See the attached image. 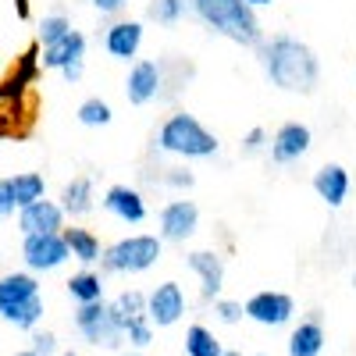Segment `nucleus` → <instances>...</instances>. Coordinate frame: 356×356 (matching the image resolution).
<instances>
[{
  "label": "nucleus",
  "instance_id": "obj_38",
  "mask_svg": "<svg viewBox=\"0 0 356 356\" xmlns=\"http://www.w3.org/2000/svg\"><path fill=\"white\" fill-rule=\"evenodd\" d=\"M57 356H79V353L75 349H65V353H57Z\"/></svg>",
  "mask_w": 356,
  "mask_h": 356
},
{
  "label": "nucleus",
  "instance_id": "obj_23",
  "mask_svg": "<svg viewBox=\"0 0 356 356\" xmlns=\"http://www.w3.org/2000/svg\"><path fill=\"white\" fill-rule=\"evenodd\" d=\"M11 182V196H15V207L22 211V207L36 203V200H47V182L40 171H22L15 178H8Z\"/></svg>",
  "mask_w": 356,
  "mask_h": 356
},
{
  "label": "nucleus",
  "instance_id": "obj_2",
  "mask_svg": "<svg viewBox=\"0 0 356 356\" xmlns=\"http://www.w3.org/2000/svg\"><path fill=\"white\" fill-rule=\"evenodd\" d=\"M193 15L211 29V33L239 43V47H260L264 43L260 18L246 0H193Z\"/></svg>",
  "mask_w": 356,
  "mask_h": 356
},
{
  "label": "nucleus",
  "instance_id": "obj_19",
  "mask_svg": "<svg viewBox=\"0 0 356 356\" xmlns=\"http://www.w3.org/2000/svg\"><path fill=\"white\" fill-rule=\"evenodd\" d=\"M82 61H86V36L79 33V29H72L61 43L47 47L43 57H40V65H43V68H54V72H65V68L82 65Z\"/></svg>",
  "mask_w": 356,
  "mask_h": 356
},
{
  "label": "nucleus",
  "instance_id": "obj_21",
  "mask_svg": "<svg viewBox=\"0 0 356 356\" xmlns=\"http://www.w3.org/2000/svg\"><path fill=\"white\" fill-rule=\"evenodd\" d=\"M68 296L79 303V307H89V303H104V278L97 271L82 267L79 275L68 278Z\"/></svg>",
  "mask_w": 356,
  "mask_h": 356
},
{
  "label": "nucleus",
  "instance_id": "obj_32",
  "mask_svg": "<svg viewBox=\"0 0 356 356\" xmlns=\"http://www.w3.org/2000/svg\"><path fill=\"white\" fill-rule=\"evenodd\" d=\"M264 146H271V136H267V129H250L246 136H243V154L246 157H253V154H260L264 150Z\"/></svg>",
  "mask_w": 356,
  "mask_h": 356
},
{
  "label": "nucleus",
  "instance_id": "obj_13",
  "mask_svg": "<svg viewBox=\"0 0 356 356\" xmlns=\"http://www.w3.org/2000/svg\"><path fill=\"white\" fill-rule=\"evenodd\" d=\"M143 22L136 18H118L107 25V33H104V50L114 57V61H132L136 65V54L143 47Z\"/></svg>",
  "mask_w": 356,
  "mask_h": 356
},
{
  "label": "nucleus",
  "instance_id": "obj_16",
  "mask_svg": "<svg viewBox=\"0 0 356 356\" xmlns=\"http://www.w3.org/2000/svg\"><path fill=\"white\" fill-rule=\"evenodd\" d=\"M104 211L125 225H143L146 221V200L136 186H111L104 193Z\"/></svg>",
  "mask_w": 356,
  "mask_h": 356
},
{
  "label": "nucleus",
  "instance_id": "obj_22",
  "mask_svg": "<svg viewBox=\"0 0 356 356\" xmlns=\"http://www.w3.org/2000/svg\"><path fill=\"white\" fill-rule=\"evenodd\" d=\"M61 211L72 218H82L93 211V182L89 178H72V182L61 189Z\"/></svg>",
  "mask_w": 356,
  "mask_h": 356
},
{
  "label": "nucleus",
  "instance_id": "obj_4",
  "mask_svg": "<svg viewBox=\"0 0 356 356\" xmlns=\"http://www.w3.org/2000/svg\"><path fill=\"white\" fill-rule=\"evenodd\" d=\"M125 324H129V317L107 300L75 310V332L97 349H122L125 346Z\"/></svg>",
  "mask_w": 356,
  "mask_h": 356
},
{
  "label": "nucleus",
  "instance_id": "obj_3",
  "mask_svg": "<svg viewBox=\"0 0 356 356\" xmlns=\"http://www.w3.org/2000/svg\"><path fill=\"white\" fill-rule=\"evenodd\" d=\"M154 146L164 154L186 157V161H207V157H218V150H221L218 136L189 111H171L164 118V125L157 129Z\"/></svg>",
  "mask_w": 356,
  "mask_h": 356
},
{
  "label": "nucleus",
  "instance_id": "obj_18",
  "mask_svg": "<svg viewBox=\"0 0 356 356\" xmlns=\"http://www.w3.org/2000/svg\"><path fill=\"white\" fill-rule=\"evenodd\" d=\"M314 193H317V200L328 203L332 211H339L349 196V171L342 164H321L314 171Z\"/></svg>",
  "mask_w": 356,
  "mask_h": 356
},
{
  "label": "nucleus",
  "instance_id": "obj_24",
  "mask_svg": "<svg viewBox=\"0 0 356 356\" xmlns=\"http://www.w3.org/2000/svg\"><path fill=\"white\" fill-rule=\"evenodd\" d=\"M182 349H186V356H221L225 353L221 339L207 328V324H189L186 339H182Z\"/></svg>",
  "mask_w": 356,
  "mask_h": 356
},
{
  "label": "nucleus",
  "instance_id": "obj_5",
  "mask_svg": "<svg viewBox=\"0 0 356 356\" xmlns=\"http://www.w3.org/2000/svg\"><path fill=\"white\" fill-rule=\"evenodd\" d=\"M164 243L161 235H129V239H118L114 246L104 250L100 267L107 275H143L161 260Z\"/></svg>",
  "mask_w": 356,
  "mask_h": 356
},
{
  "label": "nucleus",
  "instance_id": "obj_33",
  "mask_svg": "<svg viewBox=\"0 0 356 356\" xmlns=\"http://www.w3.org/2000/svg\"><path fill=\"white\" fill-rule=\"evenodd\" d=\"M164 182H168V186H175V189H193V186H196V175H193V171H186V168H168Z\"/></svg>",
  "mask_w": 356,
  "mask_h": 356
},
{
  "label": "nucleus",
  "instance_id": "obj_11",
  "mask_svg": "<svg viewBox=\"0 0 356 356\" xmlns=\"http://www.w3.org/2000/svg\"><path fill=\"white\" fill-rule=\"evenodd\" d=\"M310 146H314V132H310V125H303V122H285L275 136H271V161L275 164H296L300 157H307L310 154Z\"/></svg>",
  "mask_w": 356,
  "mask_h": 356
},
{
  "label": "nucleus",
  "instance_id": "obj_8",
  "mask_svg": "<svg viewBox=\"0 0 356 356\" xmlns=\"http://www.w3.org/2000/svg\"><path fill=\"white\" fill-rule=\"evenodd\" d=\"M157 235L161 243H186L196 235L200 228V207L193 200H171L161 207V218H157Z\"/></svg>",
  "mask_w": 356,
  "mask_h": 356
},
{
  "label": "nucleus",
  "instance_id": "obj_29",
  "mask_svg": "<svg viewBox=\"0 0 356 356\" xmlns=\"http://www.w3.org/2000/svg\"><path fill=\"white\" fill-rule=\"evenodd\" d=\"M114 307L122 310L125 317H143V314H146V296H143L139 289H125V292L114 300Z\"/></svg>",
  "mask_w": 356,
  "mask_h": 356
},
{
  "label": "nucleus",
  "instance_id": "obj_9",
  "mask_svg": "<svg viewBox=\"0 0 356 356\" xmlns=\"http://www.w3.org/2000/svg\"><path fill=\"white\" fill-rule=\"evenodd\" d=\"M186 292L178 282H161L150 296H146V317L154 328H175L186 317Z\"/></svg>",
  "mask_w": 356,
  "mask_h": 356
},
{
  "label": "nucleus",
  "instance_id": "obj_41",
  "mask_svg": "<svg viewBox=\"0 0 356 356\" xmlns=\"http://www.w3.org/2000/svg\"><path fill=\"white\" fill-rule=\"evenodd\" d=\"M18 356H36V353H33V349H22V353H18Z\"/></svg>",
  "mask_w": 356,
  "mask_h": 356
},
{
  "label": "nucleus",
  "instance_id": "obj_25",
  "mask_svg": "<svg viewBox=\"0 0 356 356\" xmlns=\"http://www.w3.org/2000/svg\"><path fill=\"white\" fill-rule=\"evenodd\" d=\"M68 33H72V18H68L65 11H54V15H43V18H40V25H36V43L47 50V47H54V43H61Z\"/></svg>",
  "mask_w": 356,
  "mask_h": 356
},
{
  "label": "nucleus",
  "instance_id": "obj_10",
  "mask_svg": "<svg viewBox=\"0 0 356 356\" xmlns=\"http://www.w3.org/2000/svg\"><path fill=\"white\" fill-rule=\"evenodd\" d=\"M164 93V68L161 61H150V57H139V61L129 68L125 79V97L132 107H146L150 100H161Z\"/></svg>",
  "mask_w": 356,
  "mask_h": 356
},
{
  "label": "nucleus",
  "instance_id": "obj_14",
  "mask_svg": "<svg viewBox=\"0 0 356 356\" xmlns=\"http://www.w3.org/2000/svg\"><path fill=\"white\" fill-rule=\"evenodd\" d=\"M18 232L22 235H54L65 232V211L54 200H36L18 211Z\"/></svg>",
  "mask_w": 356,
  "mask_h": 356
},
{
  "label": "nucleus",
  "instance_id": "obj_28",
  "mask_svg": "<svg viewBox=\"0 0 356 356\" xmlns=\"http://www.w3.org/2000/svg\"><path fill=\"white\" fill-rule=\"evenodd\" d=\"M154 324H150V317H129V324H125V342L136 349V353H143V349H150L154 346Z\"/></svg>",
  "mask_w": 356,
  "mask_h": 356
},
{
  "label": "nucleus",
  "instance_id": "obj_27",
  "mask_svg": "<svg viewBox=\"0 0 356 356\" xmlns=\"http://www.w3.org/2000/svg\"><path fill=\"white\" fill-rule=\"evenodd\" d=\"M75 118H79V125H86V129H104V125H111V122H114V111H111V104H107V100L89 97V100H82V104H79Z\"/></svg>",
  "mask_w": 356,
  "mask_h": 356
},
{
  "label": "nucleus",
  "instance_id": "obj_1",
  "mask_svg": "<svg viewBox=\"0 0 356 356\" xmlns=\"http://www.w3.org/2000/svg\"><path fill=\"white\" fill-rule=\"evenodd\" d=\"M260 65H264V75L271 86H278L282 93H300V97H310L317 82H321V61L317 54L289 33L282 36H271L260 43Z\"/></svg>",
  "mask_w": 356,
  "mask_h": 356
},
{
  "label": "nucleus",
  "instance_id": "obj_37",
  "mask_svg": "<svg viewBox=\"0 0 356 356\" xmlns=\"http://www.w3.org/2000/svg\"><path fill=\"white\" fill-rule=\"evenodd\" d=\"M246 4H250V8L257 11V8H271V4H275V0H246Z\"/></svg>",
  "mask_w": 356,
  "mask_h": 356
},
{
  "label": "nucleus",
  "instance_id": "obj_39",
  "mask_svg": "<svg viewBox=\"0 0 356 356\" xmlns=\"http://www.w3.org/2000/svg\"><path fill=\"white\" fill-rule=\"evenodd\" d=\"M221 356H243V353H235V349H225V353H221Z\"/></svg>",
  "mask_w": 356,
  "mask_h": 356
},
{
  "label": "nucleus",
  "instance_id": "obj_12",
  "mask_svg": "<svg viewBox=\"0 0 356 356\" xmlns=\"http://www.w3.org/2000/svg\"><path fill=\"white\" fill-rule=\"evenodd\" d=\"M40 282L33 271H11V275H0V317H11L15 310H22L25 303L40 300Z\"/></svg>",
  "mask_w": 356,
  "mask_h": 356
},
{
  "label": "nucleus",
  "instance_id": "obj_7",
  "mask_svg": "<svg viewBox=\"0 0 356 356\" xmlns=\"http://www.w3.org/2000/svg\"><path fill=\"white\" fill-rule=\"evenodd\" d=\"M68 243H65V235L61 232H54V235H25V243H22V260L29 271H57L65 260H68Z\"/></svg>",
  "mask_w": 356,
  "mask_h": 356
},
{
  "label": "nucleus",
  "instance_id": "obj_17",
  "mask_svg": "<svg viewBox=\"0 0 356 356\" xmlns=\"http://www.w3.org/2000/svg\"><path fill=\"white\" fill-rule=\"evenodd\" d=\"M324 342H328V335H324V324H321V310H310L292 328L285 349H289V356H321L324 353Z\"/></svg>",
  "mask_w": 356,
  "mask_h": 356
},
{
  "label": "nucleus",
  "instance_id": "obj_20",
  "mask_svg": "<svg viewBox=\"0 0 356 356\" xmlns=\"http://www.w3.org/2000/svg\"><path fill=\"white\" fill-rule=\"evenodd\" d=\"M65 235V243H68V253L82 264V267H89V264H97L100 257H104V250H100V239H97V235L93 232H89V228H65L61 232Z\"/></svg>",
  "mask_w": 356,
  "mask_h": 356
},
{
  "label": "nucleus",
  "instance_id": "obj_6",
  "mask_svg": "<svg viewBox=\"0 0 356 356\" xmlns=\"http://www.w3.org/2000/svg\"><path fill=\"white\" fill-rule=\"evenodd\" d=\"M246 317L260 328H285V324L296 317V300L289 292H278V289H264V292H253L250 300L243 303Z\"/></svg>",
  "mask_w": 356,
  "mask_h": 356
},
{
  "label": "nucleus",
  "instance_id": "obj_42",
  "mask_svg": "<svg viewBox=\"0 0 356 356\" xmlns=\"http://www.w3.org/2000/svg\"><path fill=\"white\" fill-rule=\"evenodd\" d=\"M353 289H356V271H353Z\"/></svg>",
  "mask_w": 356,
  "mask_h": 356
},
{
  "label": "nucleus",
  "instance_id": "obj_26",
  "mask_svg": "<svg viewBox=\"0 0 356 356\" xmlns=\"http://www.w3.org/2000/svg\"><path fill=\"white\" fill-rule=\"evenodd\" d=\"M189 11H193V0H150V4H146V18L157 22V25H175Z\"/></svg>",
  "mask_w": 356,
  "mask_h": 356
},
{
  "label": "nucleus",
  "instance_id": "obj_15",
  "mask_svg": "<svg viewBox=\"0 0 356 356\" xmlns=\"http://www.w3.org/2000/svg\"><path fill=\"white\" fill-rule=\"evenodd\" d=\"M186 267L200 278V292L203 300H221V289H225V260L214 250H193L186 257Z\"/></svg>",
  "mask_w": 356,
  "mask_h": 356
},
{
  "label": "nucleus",
  "instance_id": "obj_34",
  "mask_svg": "<svg viewBox=\"0 0 356 356\" xmlns=\"http://www.w3.org/2000/svg\"><path fill=\"white\" fill-rule=\"evenodd\" d=\"M15 211H18V207H15V196H11V182H8V178H0V221L11 218Z\"/></svg>",
  "mask_w": 356,
  "mask_h": 356
},
{
  "label": "nucleus",
  "instance_id": "obj_31",
  "mask_svg": "<svg viewBox=\"0 0 356 356\" xmlns=\"http://www.w3.org/2000/svg\"><path fill=\"white\" fill-rule=\"evenodd\" d=\"M29 342H33L29 349H33L36 356H54V353H57V335H54V332H47V328H36Z\"/></svg>",
  "mask_w": 356,
  "mask_h": 356
},
{
  "label": "nucleus",
  "instance_id": "obj_36",
  "mask_svg": "<svg viewBox=\"0 0 356 356\" xmlns=\"http://www.w3.org/2000/svg\"><path fill=\"white\" fill-rule=\"evenodd\" d=\"M82 68H86V61H82V65H72V68H65L61 75H65L68 82H79V79H82Z\"/></svg>",
  "mask_w": 356,
  "mask_h": 356
},
{
  "label": "nucleus",
  "instance_id": "obj_43",
  "mask_svg": "<svg viewBox=\"0 0 356 356\" xmlns=\"http://www.w3.org/2000/svg\"><path fill=\"white\" fill-rule=\"evenodd\" d=\"M253 356H267V353H253Z\"/></svg>",
  "mask_w": 356,
  "mask_h": 356
},
{
  "label": "nucleus",
  "instance_id": "obj_35",
  "mask_svg": "<svg viewBox=\"0 0 356 356\" xmlns=\"http://www.w3.org/2000/svg\"><path fill=\"white\" fill-rule=\"evenodd\" d=\"M125 4H129V0H93V8H97L100 15H107V18L122 15V11H125Z\"/></svg>",
  "mask_w": 356,
  "mask_h": 356
},
{
  "label": "nucleus",
  "instance_id": "obj_40",
  "mask_svg": "<svg viewBox=\"0 0 356 356\" xmlns=\"http://www.w3.org/2000/svg\"><path fill=\"white\" fill-rule=\"evenodd\" d=\"M118 356H146V353H136V349H132V353H118Z\"/></svg>",
  "mask_w": 356,
  "mask_h": 356
},
{
  "label": "nucleus",
  "instance_id": "obj_30",
  "mask_svg": "<svg viewBox=\"0 0 356 356\" xmlns=\"http://www.w3.org/2000/svg\"><path fill=\"white\" fill-rule=\"evenodd\" d=\"M214 317H218L221 324H239V321L246 317V310H243L239 300H214Z\"/></svg>",
  "mask_w": 356,
  "mask_h": 356
}]
</instances>
